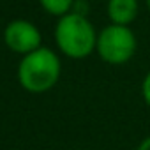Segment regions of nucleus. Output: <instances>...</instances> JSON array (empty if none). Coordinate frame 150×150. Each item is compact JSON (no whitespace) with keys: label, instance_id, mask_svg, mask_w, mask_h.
I'll return each mask as SVG.
<instances>
[{"label":"nucleus","instance_id":"obj_1","mask_svg":"<svg viewBox=\"0 0 150 150\" xmlns=\"http://www.w3.org/2000/svg\"><path fill=\"white\" fill-rule=\"evenodd\" d=\"M60 78V60L50 48H37L23 55L18 65L20 85L34 94H41L55 87Z\"/></svg>","mask_w":150,"mask_h":150},{"label":"nucleus","instance_id":"obj_2","mask_svg":"<svg viewBox=\"0 0 150 150\" xmlns=\"http://www.w3.org/2000/svg\"><path fill=\"white\" fill-rule=\"evenodd\" d=\"M55 41L58 50L69 58H85L96 50L97 34L85 14L69 13L58 20Z\"/></svg>","mask_w":150,"mask_h":150},{"label":"nucleus","instance_id":"obj_3","mask_svg":"<svg viewBox=\"0 0 150 150\" xmlns=\"http://www.w3.org/2000/svg\"><path fill=\"white\" fill-rule=\"evenodd\" d=\"M136 46V35L129 27L111 23L97 35L96 51L106 64L122 65L134 57Z\"/></svg>","mask_w":150,"mask_h":150},{"label":"nucleus","instance_id":"obj_4","mask_svg":"<svg viewBox=\"0 0 150 150\" xmlns=\"http://www.w3.org/2000/svg\"><path fill=\"white\" fill-rule=\"evenodd\" d=\"M4 41L14 53L27 55L41 48V32L34 23L27 20H14L6 27Z\"/></svg>","mask_w":150,"mask_h":150},{"label":"nucleus","instance_id":"obj_5","mask_svg":"<svg viewBox=\"0 0 150 150\" xmlns=\"http://www.w3.org/2000/svg\"><path fill=\"white\" fill-rule=\"evenodd\" d=\"M138 0H108V16L115 25L132 23L138 16Z\"/></svg>","mask_w":150,"mask_h":150},{"label":"nucleus","instance_id":"obj_6","mask_svg":"<svg viewBox=\"0 0 150 150\" xmlns=\"http://www.w3.org/2000/svg\"><path fill=\"white\" fill-rule=\"evenodd\" d=\"M42 9L53 16H65L69 14L71 7L74 6V0H39Z\"/></svg>","mask_w":150,"mask_h":150},{"label":"nucleus","instance_id":"obj_7","mask_svg":"<svg viewBox=\"0 0 150 150\" xmlns=\"http://www.w3.org/2000/svg\"><path fill=\"white\" fill-rule=\"evenodd\" d=\"M141 96H143L145 103H146L148 108H150V71H148V74H146L145 80H143V85H141Z\"/></svg>","mask_w":150,"mask_h":150},{"label":"nucleus","instance_id":"obj_8","mask_svg":"<svg viewBox=\"0 0 150 150\" xmlns=\"http://www.w3.org/2000/svg\"><path fill=\"white\" fill-rule=\"evenodd\" d=\"M138 150H150V136H148V138H145V139L139 143Z\"/></svg>","mask_w":150,"mask_h":150},{"label":"nucleus","instance_id":"obj_9","mask_svg":"<svg viewBox=\"0 0 150 150\" xmlns=\"http://www.w3.org/2000/svg\"><path fill=\"white\" fill-rule=\"evenodd\" d=\"M146 7H148V11H150V0H146Z\"/></svg>","mask_w":150,"mask_h":150}]
</instances>
